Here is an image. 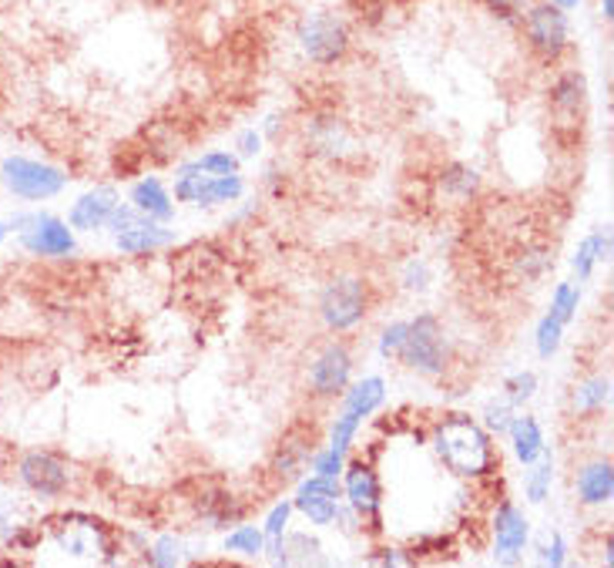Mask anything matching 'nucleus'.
Here are the masks:
<instances>
[{
    "label": "nucleus",
    "instance_id": "1",
    "mask_svg": "<svg viewBox=\"0 0 614 568\" xmlns=\"http://www.w3.org/2000/svg\"><path fill=\"white\" fill-rule=\"evenodd\" d=\"M437 458L460 478H483L498 468V450L490 434L467 414H450L433 430Z\"/></svg>",
    "mask_w": 614,
    "mask_h": 568
},
{
    "label": "nucleus",
    "instance_id": "2",
    "mask_svg": "<svg viewBox=\"0 0 614 568\" xmlns=\"http://www.w3.org/2000/svg\"><path fill=\"white\" fill-rule=\"evenodd\" d=\"M397 361L420 374V377H440L450 367V347L443 326L433 313H420L417 320H407V336L397 351Z\"/></svg>",
    "mask_w": 614,
    "mask_h": 568
},
{
    "label": "nucleus",
    "instance_id": "3",
    "mask_svg": "<svg viewBox=\"0 0 614 568\" xmlns=\"http://www.w3.org/2000/svg\"><path fill=\"white\" fill-rule=\"evenodd\" d=\"M370 313V283L359 276H336L319 296V316L332 333L356 329Z\"/></svg>",
    "mask_w": 614,
    "mask_h": 568
},
{
    "label": "nucleus",
    "instance_id": "4",
    "mask_svg": "<svg viewBox=\"0 0 614 568\" xmlns=\"http://www.w3.org/2000/svg\"><path fill=\"white\" fill-rule=\"evenodd\" d=\"M521 24H524V41H528V48H531L541 61L554 64V61L564 58L567 41H571L567 11H561L557 4H551V0H538V4L524 8Z\"/></svg>",
    "mask_w": 614,
    "mask_h": 568
},
{
    "label": "nucleus",
    "instance_id": "5",
    "mask_svg": "<svg viewBox=\"0 0 614 568\" xmlns=\"http://www.w3.org/2000/svg\"><path fill=\"white\" fill-rule=\"evenodd\" d=\"M11 230L21 236V246L31 256L44 260H61L74 253V230L58 219V215H41V212H21L11 219Z\"/></svg>",
    "mask_w": 614,
    "mask_h": 568
},
{
    "label": "nucleus",
    "instance_id": "6",
    "mask_svg": "<svg viewBox=\"0 0 614 568\" xmlns=\"http://www.w3.org/2000/svg\"><path fill=\"white\" fill-rule=\"evenodd\" d=\"M51 538L58 541V548H64L71 555H81V558H91V555L114 558V551H117L111 528L101 518L81 515V511L51 518Z\"/></svg>",
    "mask_w": 614,
    "mask_h": 568
},
{
    "label": "nucleus",
    "instance_id": "7",
    "mask_svg": "<svg viewBox=\"0 0 614 568\" xmlns=\"http://www.w3.org/2000/svg\"><path fill=\"white\" fill-rule=\"evenodd\" d=\"M0 182L8 185V192L28 202H44L68 189V175L61 169L48 162H34V159H21V155L4 159V165H0Z\"/></svg>",
    "mask_w": 614,
    "mask_h": 568
},
{
    "label": "nucleus",
    "instance_id": "8",
    "mask_svg": "<svg viewBox=\"0 0 614 568\" xmlns=\"http://www.w3.org/2000/svg\"><path fill=\"white\" fill-rule=\"evenodd\" d=\"M108 225L114 230V246L129 256H142V253H155L162 246H168L175 236L158 225L155 219L142 215L135 205H117L114 215L108 219Z\"/></svg>",
    "mask_w": 614,
    "mask_h": 568
},
{
    "label": "nucleus",
    "instance_id": "9",
    "mask_svg": "<svg viewBox=\"0 0 614 568\" xmlns=\"http://www.w3.org/2000/svg\"><path fill=\"white\" fill-rule=\"evenodd\" d=\"M296 38H299L306 58H309L313 64H323V68L342 61L346 51H349V31H346V24H342L336 14H326V11L306 14V18L299 21Z\"/></svg>",
    "mask_w": 614,
    "mask_h": 568
},
{
    "label": "nucleus",
    "instance_id": "10",
    "mask_svg": "<svg viewBox=\"0 0 614 568\" xmlns=\"http://www.w3.org/2000/svg\"><path fill=\"white\" fill-rule=\"evenodd\" d=\"M245 192V182L235 175H205L195 162L182 165L175 175V199L192 205H222L235 202Z\"/></svg>",
    "mask_w": 614,
    "mask_h": 568
},
{
    "label": "nucleus",
    "instance_id": "11",
    "mask_svg": "<svg viewBox=\"0 0 614 568\" xmlns=\"http://www.w3.org/2000/svg\"><path fill=\"white\" fill-rule=\"evenodd\" d=\"M316 427H293L283 434V440L276 444L273 450V462H269V478L276 485H293L306 475L309 462H313V454H316Z\"/></svg>",
    "mask_w": 614,
    "mask_h": 568
},
{
    "label": "nucleus",
    "instance_id": "12",
    "mask_svg": "<svg viewBox=\"0 0 614 568\" xmlns=\"http://www.w3.org/2000/svg\"><path fill=\"white\" fill-rule=\"evenodd\" d=\"M548 94H551L548 101H551L554 125L577 132L584 125V115H587V78L577 68H567L554 78Z\"/></svg>",
    "mask_w": 614,
    "mask_h": 568
},
{
    "label": "nucleus",
    "instance_id": "13",
    "mask_svg": "<svg viewBox=\"0 0 614 568\" xmlns=\"http://www.w3.org/2000/svg\"><path fill=\"white\" fill-rule=\"evenodd\" d=\"M18 478L28 491L41 495V498H61L71 485V471L68 465L51 450H31L18 462Z\"/></svg>",
    "mask_w": 614,
    "mask_h": 568
},
{
    "label": "nucleus",
    "instance_id": "14",
    "mask_svg": "<svg viewBox=\"0 0 614 568\" xmlns=\"http://www.w3.org/2000/svg\"><path fill=\"white\" fill-rule=\"evenodd\" d=\"M352 377V354L346 344H326L309 367V394L319 400H332L349 387Z\"/></svg>",
    "mask_w": 614,
    "mask_h": 568
},
{
    "label": "nucleus",
    "instance_id": "15",
    "mask_svg": "<svg viewBox=\"0 0 614 568\" xmlns=\"http://www.w3.org/2000/svg\"><path fill=\"white\" fill-rule=\"evenodd\" d=\"M346 501L356 511L359 521H370L373 528L380 525V508H383V485L380 475L370 465H349L346 468Z\"/></svg>",
    "mask_w": 614,
    "mask_h": 568
},
{
    "label": "nucleus",
    "instance_id": "16",
    "mask_svg": "<svg viewBox=\"0 0 614 568\" xmlns=\"http://www.w3.org/2000/svg\"><path fill=\"white\" fill-rule=\"evenodd\" d=\"M531 525L524 518V511L511 501H501L498 515H494V558L501 565H518L528 545Z\"/></svg>",
    "mask_w": 614,
    "mask_h": 568
},
{
    "label": "nucleus",
    "instance_id": "17",
    "mask_svg": "<svg viewBox=\"0 0 614 568\" xmlns=\"http://www.w3.org/2000/svg\"><path fill=\"white\" fill-rule=\"evenodd\" d=\"M339 485L336 478H323V475H313L309 481L299 485V495L293 501V508H299L313 525H332L336 515H339Z\"/></svg>",
    "mask_w": 614,
    "mask_h": 568
},
{
    "label": "nucleus",
    "instance_id": "18",
    "mask_svg": "<svg viewBox=\"0 0 614 568\" xmlns=\"http://www.w3.org/2000/svg\"><path fill=\"white\" fill-rule=\"evenodd\" d=\"M117 205H121V202H117V192H114V189H108V185L91 189V192H84V195L71 205V212H68V225H71V230H78V233L104 230L108 219L114 215V209H117Z\"/></svg>",
    "mask_w": 614,
    "mask_h": 568
},
{
    "label": "nucleus",
    "instance_id": "19",
    "mask_svg": "<svg viewBox=\"0 0 614 568\" xmlns=\"http://www.w3.org/2000/svg\"><path fill=\"white\" fill-rule=\"evenodd\" d=\"M195 515L202 521H208V528H228V525H238L245 518V501H238L225 488H205L195 498Z\"/></svg>",
    "mask_w": 614,
    "mask_h": 568
},
{
    "label": "nucleus",
    "instance_id": "20",
    "mask_svg": "<svg viewBox=\"0 0 614 568\" xmlns=\"http://www.w3.org/2000/svg\"><path fill=\"white\" fill-rule=\"evenodd\" d=\"M574 488H577V501L587 505V508H597V505H607L611 495H614V468L611 462L597 458L591 465H584L574 478Z\"/></svg>",
    "mask_w": 614,
    "mask_h": 568
},
{
    "label": "nucleus",
    "instance_id": "21",
    "mask_svg": "<svg viewBox=\"0 0 614 568\" xmlns=\"http://www.w3.org/2000/svg\"><path fill=\"white\" fill-rule=\"evenodd\" d=\"M132 205L155 219V222H168L175 215V205H172V195L165 192V185L158 179H142L135 189H132Z\"/></svg>",
    "mask_w": 614,
    "mask_h": 568
},
{
    "label": "nucleus",
    "instance_id": "22",
    "mask_svg": "<svg viewBox=\"0 0 614 568\" xmlns=\"http://www.w3.org/2000/svg\"><path fill=\"white\" fill-rule=\"evenodd\" d=\"M342 394H346L342 410H349V414H356L359 420H366V417H370V414L383 404L387 384H383V377H362L359 384L346 387Z\"/></svg>",
    "mask_w": 614,
    "mask_h": 568
},
{
    "label": "nucleus",
    "instance_id": "23",
    "mask_svg": "<svg viewBox=\"0 0 614 568\" xmlns=\"http://www.w3.org/2000/svg\"><path fill=\"white\" fill-rule=\"evenodd\" d=\"M508 434H511V444H514V454L521 465H534L544 454V430L534 417H514Z\"/></svg>",
    "mask_w": 614,
    "mask_h": 568
},
{
    "label": "nucleus",
    "instance_id": "24",
    "mask_svg": "<svg viewBox=\"0 0 614 568\" xmlns=\"http://www.w3.org/2000/svg\"><path fill=\"white\" fill-rule=\"evenodd\" d=\"M306 135H309V145H313V152L316 155H326V159H336L346 145H349V135H346V125L339 122V119H313L309 122V129H306Z\"/></svg>",
    "mask_w": 614,
    "mask_h": 568
},
{
    "label": "nucleus",
    "instance_id": "25",
    "mask_svg": "<svg viewBox=\"0 0 614 568\" xmlns=\"http://www.w3.org/2000/svg\"><path fill=\"white\" fill-rule=\"evenodd\" d=\"M607 253H611V230H607V225H601V230H594L577 246V253H574V273H577V280H587L591 270H594V263H604Z\"/></svg>",
    "mask_w": 614,
    "mask_h": 568
},
{
    "label": "nucleus",
    "instance_id": "26",
    "mask_svg": "<svg viewBox=\"0 0 614 568\" xmlns=\"http://www.w3.org/2000/svg\"><path fill=\"white\" fill-rule=\"evenodd\" d=\"M440 189H443L450 199H470V195H477V189H480V175H477V169H470V165H463V162H453V165L443 169Z\"/></svg>",
    "mask_w": 614,
    "mask_h": 568
},
{
    "label": "nucleus",
    "instance_id": "27",
    "mask_svg": "<svg viewBox=\"0 0 614 568\" xmlns=\"http://www.w3.org/2000/svg\"><path fill=\"white\" fill-rule=\"evenodd\" d=\"M611 400V381L607 377H587L577 390H574V410L577 414H597L604 410Z\"/></svg>",
    "mask_w": 614,
    "mask_h": 568
},
{
    "label": "nucleus",
    "instance_id": "28",
    "mask_svg": "<svg viewBox=\"0 0 614 568\" xmlns=\"http://www.w3.org/2000/svg\"><path fill=\"white\" fill-rule=\"evenodd\" d=\"M225 551L245 555V558H259L266 551V531H259L253 525H238L232 535H225Z\"/></svg>",
    "mask_w": 614,
    "mask_h": 568
},
{
    "label": "nucleus",
    "instance_id": "29",
    "mask_svg": "<svg viewBox=\"0 0 614 568\" xmlns=\"http://www.w3.org/2000/svg\"><path fill=\"white\" fill-rule=\"evenodd\" d=\"M531 471L524 475V491L534 505H541L551 491V478H554V462H551V454H541V458L534 465H528Z\"/></svg>",
    "mask_w": 614,
    "mask_h": 568
},
{
    "label": "nucleus",
    "instance_id": "30",
    "mask_svg": "<svg viewBox=\"0 0 614 568\" xmlns=\"http://www.w3.org/2000/svg\"><path fill=\"white\" fill-rule=\"evenodd\" d=\"M534 390H538V374L534 371H521V374L504 381V394H508L511 407H524L534 397Z\"/></svg>",
    "mask_w": 614,
    "mask_h": 568
},
{
    "label": "nucleus",
    "instance_id": "31",
    "mask_svg": "<svg viewBox=\"0 0 614 568\" xmlns=\"http://www.w3.org/2000/svg\"><path fill=\"white\" fill-rule=\"evenodd\" d=\"M551 266H554V256H551L548 246H528V250L521 253V260H518V270H521L528 280H541Z\"/></svg>",
    "mask_w": 614,
    "mask_h": 568
},
{
    "label": "nucleus",
    "instance_id": "32",
    "mask_svg": "<svg viewBox=\"0 0 614 568\" xmlns=\"http://www.w3.org/2000/svg\"><path fill=\"white\" fill-rule=\"evenodd\" d=\"M577 303H581V293L571 283H557L554 300H551V316L567 326L574 320V313H577Z\"/></svg>",
    "mask_w": 614,
    "mask_h": 568
},
{
    "label": "nucleus",
    "instance_id": "33",
    "mask_svg": "<svg viewBox=\"0 0 614 568\" xmlns=\"http://www.w3.org/2000/svg\"><path fill=\"white\" fill-rule=\"evenodd\" d=\"M561 333H564V323H561V320H554L551 313L538 323V354H541L544 361L557 354V347H561Z\"/></svg>",
    "mask_w": 614,
    "mask_h": 568
},
{
    "label": "nucleus",
    "instance_id": "34",
    "mask_svg": "<svg viewBox=\"0 0 614 568\" xmlns=\"http://www.w3.org/2000/svg\"><path fill=\"white\" fill-rule=\"evenodd\" d=\"M359 417L356 414H349V410H342L339 417H336V424H332V437H329V447H336V450H349L352 447V437L359 434Z\"/></svg>",
    "mask_w": 614,
    "mask_h": 568
},
{
    "label": "nucleus",
    "instance_id": "35",
    "mask_svg": "<svg viewBox=\"0 0 614 568\" xmlns=\"http://www.w3.org/2000/svg\"><path fill=\"white\" fill-rule=\"evenodd\" d=\"M309 468H313L316 475H323V478H339V475H342V468H346L342 450H336V447L316 450V454H313V462H309Z\"/></svg>",
    "mask_w": 614,
    "mask_h": 568
},
{
    "label": "nucleus",
    "instance_id": "36",
    "mask_svg": "<svg viewBox=\"0 0 614 568\" xmlns=\"http://www.w3.org/2000/svg\"><path fill=\"white\" fill-rule=\"evenodd\" d=\"M205 175H235L238 172V159L228 152H208L195 162Z\"/></svg>",
    "mask_w": 614,
    "mask_h": 568
},
{
    "label": "nucleus",
    "instance_id": "37",
    "mask_svg": "<svg viewBox=\"0 0 614 568\" xmlns=\"http://www.w3.org/2000/svg\"><path fill=\"white\" fill-rule=\"evenodd\" d=\"M514 407L504 400V404H487L483 407V424H487V430H494V434H508V427H511V420H514V414H511Z\"/></svg>",
    "mask_w": 614,
    "mask_h": 568
},
{
    "label": "nucleus",
    "instance_id": "38",
    "mask_svg": "<svg viewBox=\"0 0 614 568\" xmlns=\"http://www.w3.org/2000/svg\"><path fill=\"white\" fill-rule=\"evenodd\" d=\"M403 336H407V320L390 323V326L383 329V336H380V354H383L387 361L397 357V351H400V344H403Z\"/></svg>",
    "mask_w": 614,
    "mask_h": 568
},
{
    "label": "nucleus",
    "instance_id": "39",
    "mask_svg": "<svg viewBox=\"0 0 614 568\" xmlns=\"http://www.w3.org/2000/svg\"><path fill=\"white\" fill-rule=\"evenodd\" d=\"M289 515H293V501H279L269 518H266V538H276V535H286V525H289Z\"/></svg>",
    "mask_w": 614,
    "mask_h": 568
},
{
    "label": "nucleus",
    "instance_id": "40",
    "mask_svg": "<svg viewBox=\"0 0 614 568\" xmlns=\"http://www.w3.org/2000/svg\"><path fill=\"white\" fill-rule=\"evenodd\" d=\"M182 561V541L175 538H162L155 545V555H152V565H178Z\"/></svg>",
    "mask_w": 614,
    "mask_h": 568
},
{
    "label": "nucleus",
    "instance_id": "41",
    "mask_svg": "<svg viewBox=\"0 0 614 568\" xmlns=\"http://www.w3.org/2000/svg\"><path fill=\"white\" fill-rule=\"evenodd\" d=\"M564 551H567V545H564L561 531H554V535H551V545L541 548V561H548V565H564Z\"/></svg>",
    "mask_w": 614,
    "mask_h": 568
},
{
    "label": "nucleus",
    "instance_id": "42",
    "mask_svg": "<svg viewBox=\"0 0 614 568\" xmlns=\"http://www.w3.org/2000/svg\"><path fill=\"white\" fill-rule=\"evenodd\" d=\"M235 145H238V155H242V159H256V155H259V145H263V135L249 129V132L238 135Z\"/></svg>",
    "mask_w": 614,
    "mask_h": 568
},
{
    "label": "nucleus",
    "instance_id": "43",
    "mask_svg": "<svg viewBox=\"0 0 614 568\" xmlns=\"http://www.w3.org/2000/svg\"><path fill=\"white\" fill-rule=\"evenodd\" d=\"M490 8H494L504 21H518L524 14V0H490Z\"/></svg>",
    "mask_w": 614,
    "mask_h": 568
},
{
    "label": "nucleus",
    "instance_id": "44",
    "mask_svg": "<svg viewBox=\"0 0 614 568\" xmlns=\"http://www.w3.org/2000/svg\"><path fill=\"white\" fill-rule=\"evenodd\" d=\"M551 4H557L561 11H574V8L581 4V0H551Z\"/></svg>",
    "mask_w": 614,
    "mask_h": 568
},
{
    "label": "nucleus",
    "instance_id": "45",
    "mask_svg": "<svg viewBox=\"0 0 614 568\" xmlns=\"http://www.w3.org/2000/svg\"><path fill=\"white\" fill-rule=\"evenodd\" d=\"M611 11H614V0H601V14H604V21H611V18H614Z\"/></svg>",
    "mask_w": 614,
    "mask_h": 568
},
{
    "label": "nucleus",
    "instance_id": "46",
    "mask_svg": "<svg viewBox=\"0 0 614 568\" xmlns=\"http://www.w3.org/2000/svg\"><path fill=\"white\" fill-rule=\"evenodd\" d=\"M8 233H11V225H8V222H0V246H4Z\"/></svg>",
    "mask_w": 614,
    "mask_h": 568
},
{
    "label": "nucleus",
    "instance_id": "47",
    "mask_svg": "<svg viewBox=\"0 0 614 568\" xmlns=\"http://www.w3.org/2000/svg\"><path fill=\"white\" fill-rule=\"evenodd\" d=\"M0 101H4V91H0Z\"/></svg>",
    "mask_w": 614,
    "mask_h": 568
}]
</instances>
